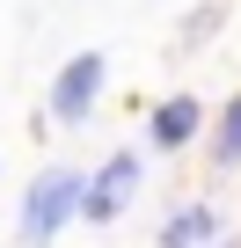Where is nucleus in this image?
I'll return each mask as SVG.
<instances>
[{
    "instance_id": "f257e3e1",
    "label": "nucleus",
    "mask_w": 241,
    "mask_h": 248,
    "mask_svg": "<svg viewBox=\"0 0 241 248\" xmlns=\"http://www.w3.org/2000/svg\"><path fill=\"white\" fill-rule=\"evenodd\" d=\"M80 204H88V175L80 168H44L22 197V248H51Z\"/></svg>"
},
{
    "instance_id": "f03ea898",
    "label": "nucleus",
    "mask_w": 241,
    "mask_h": 248,
    "mask_svg": "<svg viewBox=\"0 0 241 248\" xmlns=\"http://www.w3.org/2000/svg\"><path fill=\"white\" fill-rule=\"evenodd\" d=\"M102 80H110V59H102V51H73V59L59 66V80H51V124H88Z\"/></svg>"
},
{
    "instance_id": "7ed1b4c3",
    "label": "nucleus",
    "mask_w": 241,
    "mask_h": 248,
    "mask_svg": "<svg viewBox=\"0 0 241 248\" xmlns=\"http://www.w3.org/2000/svg\"><path fill=\"white\" fill-rule=\"evenodd\" d=\"M132 190H139V154L125 146V154H110V161L88 175V204H80V219H88V226H110L117 212L132 204Z\"/></svg>"
},
{
    "instance_id": "20e7f679",
    "label": "nucleus",
    "mask_w": 241,
    "mask_h": 248,
    "mask_svg": "<svg viewBox=\"0 0 241 248\" xmlns=\"http://www.w3.org/2000/svg\"><path fill=\"white\" fill-rule=\"evenodd\" d=\"M197 124H205V102H197V95H168V102L146 117V139H154L161 154H183V146L197 139Z\"/></svg>"
},
{
    "instance_id": "39448f33",
    "label": "nucleus",
    "mask_w": 241,
    "mask_h": 248,
    "mask_svg": "<svg viewBox=\"0 0 241 248\" xmlns=\"http://www.w3.org/2000/svg\"><path fill=\"white\" fill-rule=\"evenodd\" d=\"M212 233H219L212 204H183V212H168V219H161V248H205Z\"/></svg>"
},
{
    "instance_id": "423d86ee",
    "label": "nucleus",
    "mask_w": 241,
    "mask_h": 248,
    "mask_svg": "<svg viewBox=\"0 0 241 248\" xmlns=\"http://www.w3.org/2000/svg\"><path fill=\"white\" fill-rule=\"evenodd\" d=\"M212 161H219V168H234V161H241V95H234V102H226V117L212 124Z\"/></svg>"
}]
</instances>
